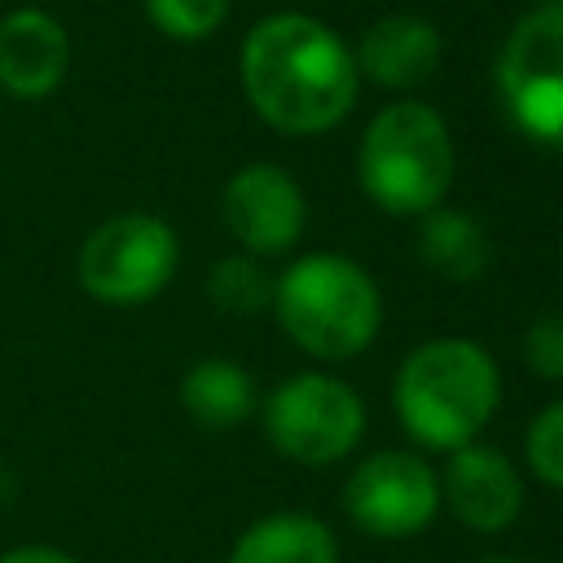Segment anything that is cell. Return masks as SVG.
I'll use <instances>...</instances> for the list:
<instances>
[{
	"label": "cell",
	"mask_w": 563,
	"mask_h": 563,
	"mask_svg": "<svg viewBox=\"0 0 563 563\" xmlns=\"http://www.w3.org/2000/svg\"><path fill=\"white\" fill-rule=\"evenodd\" d=\"M418 251L449 282H475L493 264V246H488V233L479 229V220H471L466 211H453V207H435L422 216Z\"/></svg>",
	"instance_id": "obj_15"
},
{
	"label": "cell",
	"mask_w": 563,
	"mask_h": 563,
	"mask_svg": "<svg viewBox=\"0 0 563 563\" xmlns=\"http://www.w3.org/2000/svg\"><path fill=\"white\" fill-rule=\"evenodd\" d=\"M180 405L198 427L229 431L255 413V383L238 361L207 356L180 378Z\"/></svg>",
	"instance_id": "obj_14"
},
{
	"label": "cell",
	"mask_w": 563,
	"mask_h": 563,
	"mask_svg": "<svg viewBox=\"0 0 563 563\" xmlns=\"http://www.w3.org/2000/svg\"><path fill=\"white\" fill-rule=\"evenodd\" d=\"M0 563H79L75 554H66V550H57V545H13V550H4L0 554Z\"/></svg>",
	"instance_id": "obj_20"
},
{
	"label": "cell",
	"mask_w": 563,
	"mask_h": 563,
	"mask_svg": "<svg viewBox=\"0 0 563 563\" xmlns=\"http://www.w3.org/2000/svg\"><path fill=\"white\" fill-rule=\"evenodd\" d=\"M391 405L413 444L453 453L475 444L493 422L501 405V369L475 339H427L400 361Z\"/></svg>",
	"instance_id": "obj_2"
},
{
	"label": "cell",
	"mask_w": 563,
	"mask_h": 563,
	"mask_svg": "<svg viewBox=\"0 0 563 563\" xmlns=\"http://www.w3.org/2000/svg\"><path fill=\"white\" fill-rule=\"evenodd\" d=\"M273 312L299 352L317 361H347L374 343L383 325V295L356 260L317 251L273 277Z\"/></svg>",
	"instance_id": "obj_3"
},
{
	"label": "cell",
	"mask_w": 563,
	"mask_h": 563,
	"mask_svg": "<svg viewBox=\"0 0 563 563\" xmlns=\"http://www.w3.org/2000/svg\"><path fill=\"white\" fill-rule=\"evenodd\" d=\"M356 75L378 88H418L440 66V31L413 13H387L369 22L356 40Z\"/></svg>",
	"instance_id": "obj_12"
},
{
	"label": "cell",
	"mask_w": 563,
	"mask_h": 563,
	"mask_svg": "<svg viewBox=\"0 0 563 563\" xmlns=\"http://www.w3.org/2000/svg\"><path fill=\"white\" fill-rule=\"evenodd\" d=\"M343 515L378 541H405L435 523L440 515V475L422 453L378 449L352 466L343 479Z\"/></svg>",
	"instance_id": "obj_8"
},
{
	"label": "cell",
	"mask_w": 563,
	"mask_h": 563,
	"mask_svg": "<svg viewBox=\"0 0 563 563\" xmlns=\"http://www.w3.org/2000/svg\"><path fill=\"white\" fill-rule=\"evenodd\" d=\"M497 92L523 136L563 150V4H541L506 31Z\"/></svg>",
	"instance_id": "obj_6"
},
{
	"label": "cell",
	"mask_w": 563,
	"mask_h": 563,
	"mask_svg": "<svg viewBox=\"0 0 563 563\" xmlns=\"http://www.w3.org/2000/svg\"><path fill=\"white\" fill-rule=\"evenodd\" d=\"M224 229L251 255H286L303 238V189L277 163H246L220 194Z\"/></svg>",
	"instance_id": "obj_9"
},
{
	"label": "cell",
	"mask_w": 563,
	"mask_h": 563,
	"mask_svg": "<svg viewBox=\"0 0 563 563\" xmlns=\"http://www.w3.org/2000/svg\"><path fill=\"white\" fill-rule=\"evenodd\" d=\"M70 66L66 26L44 9H13L0 18V88L22 101L48 97Z\"/></svg>",
	"instance_id": "obj_11"
},
{
	"label": "cell",
	"mask_w": 563,
	"mask_h": 563,
	"mask_svg": "<svg viewBox=\"0 0 563 563\" xmlns=\"http://www.w3.org/2000/svg\"><path fill=\"white\" fill-rule=\"evenodd\" d=\"M260 413L268 444L299 466H334L365 435V400L321 369L282 378Z\"/></svg>",
	"instance_id": "obj_5"
},
{
	"label": "cell",
	"mask_w": 563,
	"mask_h": 563,
	"mask_svg": "<svg viewBox=\"0 0 563 563\" xmlns=\"http://www.w3.org/2000/svg\"><path fill=\"white\" fill-rule=\"evenodd\" d=\"M251 110L286 136H317L347 119L361 75L343 35L308 13L260 18L238 53Z\"/></svg>",
	"instance_id": "obj_1"
},
{
	"label": "cell",
	"mask_w": 563,
	"mask_h": 563,
	"mask_svg": "<svg viewBox=\"0 0 563 563\" xmlns=\"http://www.w3.org/2000/svg\"><path fill=\"white\" fill-rule=\"evenodd\" d=\"M523 361L537 378H563V312H545L523 334Z\"/></svg>",
	"instance_id": "obj_19"
},
{
	"label": "cell",
	"mask_w": 563,
	"mask_h": 563,
	"mask_svg": "<svg viewBox=\"0 0 563 563\" xmlns=\"http://www.w3.org/2000/svg\"><path fill=\"white\" fill-rule=\"evenodd\" d=\"M145 18L180 44H198L229 18V0H145Z\"/></svg>",
	"instance_id": "obj_17"
},
{
	"label": "cell",
	"mask_w": 563,
	"mask_h": 563,
	"mask_svg": "<svg viewBox=\"0 0 563 563\" xmlns=\"http://www.w3.org/2000/svg\"><path fill=\"white\" fill-rule=\"evenodd\" d=\"M453 136L449 123L422 101L383 106L356 150V176L365 198L387 216H427L453 185Z\"/></svg>",
	"instance_id": "obj_4"
},
{
	"label": "cell",
	"mask_w": 563,
	"mask_h": 563,
	"mask_svg": "<svg viewBox=\"0 0 563 563\" xmlns=\"http://www.w3.org/2000/svg\"><path fill=\"white\" fill-rule=\"evenodd\" d=\"M523 457H528V471L559 488L563 493V400H550L532 422H528V435H523Z\"/></svg>",
	"instance_id": "obj_18"
},
{
	"label": "cell",
	"mask_w": 563,
	"mask_h": 563,
	"mask_svg": "<svg viewBox=\"0 0 563 563\" xmlns=\"http://www.w3.org/2000/svg\"><path fill=\"white\" fill-rule=\"evenodd\" d=\"M229 563H339V541L317 515L277 510L238 532Z\"/></svg>",
	"instance_id": "obj_13"
},
{
	"label": "cell",
	"mask_w": 563,
	"mask_h": 563,
	"mask_svg": "<svg viewBox=\"0 0 563 563\" xmlns=\"http://www.w3.org/2000/svg\"><path fill=\"white\" fill-rule=\"evenodd\" d=\"M207 295H211V303L220 312L251 317V312H260V308L273 303V277L251 255H224L207 273Z\"/></svg>",
	"instance_id": "obj_16"
},
{
	"label": "cell",
	"mask_w": 563,
	"mask_h": 563,
	"mask_svg": "<svg viewBox=\"0 0 563 563\" xmlns=\"http://www.w3.org/2000/svg\"><path fill=\"white\" fill-rule=\"evenodd\" d=\"M440 475V506L471 532H506L523 515V475L519 466L488 444H462L449 453Z\"/></svg>",
	"instance_id": "obj_10"
},
{
	"label": "cell",
	"mask_w": 563,
	"mask_h": 563,
	"mask_svg": "<svg viewBox=\"0 0 563 563\" xmlns=\"http://www.w3.org/2000/svg\"><path fill=\"white\" fill-rule=\"evenodd\" d=\"M475 563H523V559H515V554H484V559H475Z\"/></svg>",
	"instance_id": "obj_21"
},
{
	"label": "cell",
	"mask_w": 563,
	"mask_h": 563,
	"mask_svg": "<svg viewBox=\"0 0 563 563\" xmlns=\"http://www.w3.org/2000/svg\"><path fill=\"white\" fill-rule=\"evenodd\" d=\"M559 264H563V251H559Z\"/></svg>",
	"instance_id": "obj_22"
},
{
	"label": "cell",
	"mask_w": 563,
	"mask_h": 563,
	"mask_svg": "<svg viewBox=\"0 0 563 563\" xmlns=\"http://www.w3.org/2000/svg\"><path fill=\"white\" fill-rule=\"evenodd\" d=\"M176 260H180V246L167 220L145 211H123L84 238L75 277L92 299L128 308V303L154 299L172 282Z\"/></svg>",
	"instance_id": "obj_7"
}]
</instances>
